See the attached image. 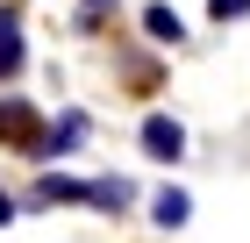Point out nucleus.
I'll use <instances>...</instances> for the list:
<instances>
[{
    "label": "nucleus",
    "mask_w": 250,
    "mask_h": 243,
    "mask_svg": "<svg viewBox=\"0 0 250 243\" xmlns=\"http://www.w3.org/2000/svg\"><path fill=\"white\" fill-rule=\"evenodd\" d=\"M136 143H143V157H157V165H179V157H186V122H179V114H143Z\"/></svg>",
    "instance_id": "1"
},
{
    "label": "nucleus",
    "mask_w": 250,
    "mask_h": 243,
    "mask_svg": "<svg viewBox=\"0 0 250 243\" xmlns=\"http://www.w3.org/2000/svg\"><path fill=\"white\" fill-rule=\"evenodd\" d=\"M0 143H15L21 157H36V150H43V114L29 108V100H15V93L0 100Z\"/></svg>",
    "instance_id": "2"
},
{
    "label": "nucleus",
    "mask_w": 250,
    "mask_h": 243,
    "mask_svg": "<svg viewBox=\"0 0 250 243\" xmlns=\"http://www.w3.org/2000/svg\"><path fill=\"white\" fill-rule=\"evenodd\" d=\"M36 207H93V179H72V172H43L29 186Z\"/></svg>",
    "instance_id": "3"
},
{
    "label": "nucleus",
    "mask_w": 250,
    "mask_h": 243,
    "mask_svg": "<svg viewBox=\"0 0 250 243\" xmlns=\"http://www.w3.org/2000/svg\"><path fill=\"white\" fill-rule=\"evenodd\" d=\"M86 129H93V122H86L79 108H64L58 122H43V150H36V165H50V157H72V150L86 143Z\"/></svg>",
    "instance_id": "4"
},
{
    "label": "nucleus",
    "mask_w": 250,
    "mask_h": 243,
    "mask_svg": "<svg viewBox=\"0 0 250 243\" xmlns=\"http://www.w3.org/2000/svg\"><path fill=\"white\" fill-rule=\"evenodd\" d=\"M129 200H136V179H122V172H107V179H93V207H100V215H122Z\"/></svg>",
    "instance_id": "5"
},
{
    "label": "nucleus",
    "mask_w": 250,
    "mask_h": 243,
    "mask_svg": "<svg viewBox=\"0 0 250 243\" xmlns=\"http://www.w3.org/2000/svg\"><path fill=\"white\" fill-rule=\"evenodd\" d=\"M150 215H157V229H186V222H193V200H186V193H179V186H157Z\"/></svg>",
    "instance_id": "6"
},
{
    "label": "nucleus",
    "mask_w": 250,
    "mask_h": 243,
    "mask_svg": "<svg viewBox=\"0 0 250 243\" xmlns=\"http://www.w3.org/2000/svg\"><path fill=\"white\" fill-rule=\"evenodd\" d=\"M143 29H150V43H179V36H186V22H179L165 0H150V7H143Z\"/></svg>",
    "instance_id": "7"
},
{
    "label": "nucleus",
    "mask_w": 250,
    "mask_h": 243,
    "mask_svg": "<svg viewBox=\"0 0 250 243\" xmlns=\"http://www.w3.org/2000/svg\"><path fill=\"white\" fill-rule=\"evenodd\" d=\"M21 57H29V50H21V36L7 29V36H0V79H15V72H21Z\"/></svg>",
    "instance_id": "8"
},
{
    "label": "nucleus",
    "mask_w": 250,
    "mask_h": 243,
    "mask_svg": "<svg viewBox=\"0 0 250 243\" xmlns=\"http://www.w3.org/2000/svg\"><path fill=\"white\" fill-rule=\"evenodd\" d=\"M208 15L214 22H236V15H250V0H208Z\"/></svg>",
    "instance_id": "9"
},
{
    "label": "nucleus",
    "mask_w": 250,
    "mask_h": 243,
    "mask_svg": "<svg viewBox=\"0 0 250 243\" xmlns=\"http://www.w3.org/2000/svg\"><path fill=\"white\" fill-rule=\"evenodd\" d=\"M7 222H15V200H7V186H0V229H7Z\"/></svg>",
    "instance_id": "10"
},
{
    "label": "nucleus",
    "mask_w": 250,
    "mask_h": 243,
    "mask_svg": "<svg viewBox=\"0 0 250 243\" xmlns=\"http://www.w3.org/2000/svg\"><path fill=\"white\" fill-rule=\"evenodd\" d=\"M86 7H93V15H100V7H107V0H86Z\"/></svg>",
    "instance_id": "11"
}]
</instances>
